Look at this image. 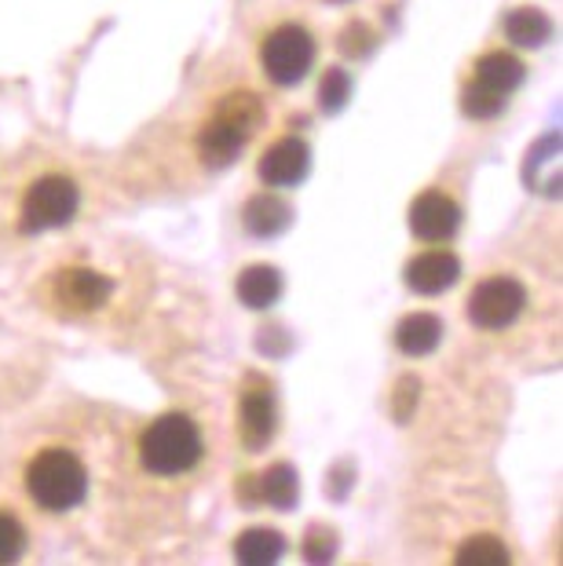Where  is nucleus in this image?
Masks as SVG:
<instances>
[{"mask_svg":"<svg viewBox=\"0 0 563 566\" xmlns=\"http://www.w3.org/2000/svg\"><path fill=\"white\" fill-rule=\"evenodd\" d=\"M315 63V41L304 27H279L260 48V66L274 84H301Z\"/></svg>","mask_w":563,"mask_h":566,"instance_id":"5","label":"nucleus"},{"mask_svg":"<svg viewBox=\"0 0 563 566\" xmlns=\"http://www.w3.org/2000/svg\"><path fill=\"white\" fill-rule=\"evenodd\" d=\"M201 457V431L187 413H165L139 436V464L150 475H184Z\"/></svg>","mask_w":563,"mask_h":566,"instance_id":"1","label":"nucleus"},{"mask_svg":"<svg viewBox=\"0 0 563 566\" xmlns=\"http://www.w3.org/2000/svg\"><path fill=\"white\" fill-rule=\"evenodd\" d=\"M111 293H114V282L92 268H66V271H59L52 282L55 304L66 311H77V315L100 311L106 300H111Z\"/></svg>","mask_w":563,"mask_h":566,"instance_id":"7","label":"nucleus"},{"mask_svg":"<svg viewBox=\"0 0 563 566\" xmlns=\"http://www.w3.org/2000/svg\"><path fill=\"white\" fill-rule=\"evenodd\" d=\"M27 552V530L11 512H0V563H15Z\"/></svg>","mask_w":563,"mask_h":566,"instance_id":"20","label":"nucleus"},{"mask_svg":"<svg viewBox=\"0 0 563 566\" xmlns=\"http://www.w3.org/2000/svg\"><path fill=\"white\" fill-rule=\"evenodd\" d=\"M238 424H242L246 450H263L274 439L279 413H274V399L268 388H253L242 395V402H238Z\"/></svg>","mask_w":563,"mask_h":566,"instance_id":"12","label":"nucleus"},{"mask_svg":"<svg viewBox=\"0 0 563 566\" xmlns=\"http://www.w3.org/2000/svg\"><path fill=\"white\" fill-rule=\"evenodd\" d=\"M311 168V150L304 139H279L274 147L263 150V158L257 165V176L268 187H296Z\"/></svg>","mask_w":563,"mask_h":566,"instance_id":"10","label":"nucleus"},{"mask_svg":"<svg viewBox=\"0 0 563 566\" xmlns=\"http://www.w3.org/2000/svg\"><path fill=\"white\" fill-rule=\"evenodd\" d=\"M374 30H366V27H358V22H355V27H347L344 33H341V52L344 55H366L369 52V48H374Z\"/></svg>","mask_w":563,"mask_h":566,"instance_id":"22","label":"nucleus"},{"mask_svg":"<svg viewBox=\"0 0 563 566\" xmlns=\"http://www.w3.org/2000/svg\"><path fill=\"white\" fill-rule=\"evenodd\" d=\"M234 293L249 311H268L274 300L282 296V274L268 268V263H253V268H246L238 274Z\"/></svg>","mask_w":563,"mask_h":566,"instance_id":"14","label":"nucleus"},{"mask_svg":"<svg viewBox=\"0 0 563 566\" xmlns=\"http://www.w3.org/2000/svg\"><path fill=\"white\" fill-rule=\"evenodd\" d=\"M242 220H246V231L249 234L274 238V234H282L285 227L293 223V209L279 195H257L253 201L246 205Z\"/></svg>","mask_w":563,"mask_h":566,"instance_id":"15","label":"nucleus"},{"mask_svg":"<svg viewBox=\"0 0 563 566\" xmlns=\"http://www.w3.org/2000/svg\"><path fill=\"white\" fill-rule=\"evenodd\" d=\"M347 95H352V81L344 77V70H326V77H322L319 84V103H322V111H330V114H337L341 106L347 103Z\"/></svg>","mask_w":563,"mask_h":566,"instance_id":"21","label":"nucleus"},{"mask_svg":"<svg viewBox=\"0 0 563 566\" xmlns=\"http://www.w3.org/2000/svg\"><path fill=\"white\" fill-rule=\"evenodd\" d=\"M526 307V289L523 282L498 274V279H483L469 296V318L479 329H505Z\"/></svg>","mask_w":563,"mask_h":566,"instance_id":"6","label":"nucleus"},{"mask_svg":"<svg viewBox=\"0 0 563 566\" xmlns=\"http://www.w3.org/2000/svg\"><path fill=\"white\" fill-rule=\"evenodd\" d=\"M458 279H461V260L453 256V252H442V249L421 252V256H414L410 263H406V285L421 296L447 293Z\"/></svg>","mask_w":563,"mask_h":566,"instance_id":"11","label":"nucleus"},{"mask_svg":"<svg viewBox=\"0 0 563 566\" xmlns=\"http://www.w3.org/2000/svg\"><path fill=\"white\" fill-rule=\"evenodd\" d=\"M282 552H285V537L279 530H268V526L246 530V534H238L234 541V559L246 566H271L282 559Z\"/></svg>","mask_w":563,"mask_h":566,"instance_id":"16","label":"nucleus"},{"mask_svg":"<svg viewBox=\"0 0 563 566\" xmlns=\"http://www.w3.org/2000/svg\"><path fill=\"white\" fill-rule=\"evenodd\" d=\"M81 190L70 176H41L38 184H30L27 198H22L19 227L22 234H41L66 227L77 216Z\"/></svg>","mask_w":563,"mask_h":566,"instance_id":"4","label":"nucleus"},{"mask_svg":"<svg viewBox=\"0 0 563 566\" xmlns=\"http://www.w3.org/2000/svg\"><path fill=\"white\" fill-rule=\"evenodd\" d=\"M249 132L246 125H238L234 117H227L223 111L212 114V122L209 125H201L198 132V158L212 165V168H223V165H231L238 154L246 150V143H249Z\"/></svg>","mask_w":563,"mask_h":566,"instance_id":"9","label":"nucleus"},{"mask_svg":"<svg viewBox=\"0 0 563 566\" xmlns=\"http://www.w3.org/2000/svg\"><path fill=\"white\" fill-rule=\"evenodd\" d=\"M523 77H526V66L512 52L483 55L472 70V81L465 84V92H461V111L476 117V122L498 117L505 111L509 95L523 84Z\"/></svg>","mask_w":563,"mask_h":566,"instance_id":"3","label":"nucleus"},{"mask_svg":"<svg viewBox=\"0 0 563 566\" xmlns=\"http://www.w3.org/2000/svg\"><path fill=\"white\" fill-rule=\"evenodd\" d=\"M505 38L517 48H542L553 38V22L542 8H517L505 19Z\"/></svg>","mask_w":563,"mask_h":566,"instance_id":"17","label":"nucleus"},{"mask_svg":"<svg viewBox=\"0 0 563 566\" xmlns=\"http://www.w3.org/2000/svg\"><path fill=\"white\" fill-rule=\"evenodd\" d=\"M330 4H344V0H330Z\"/></svg>","mask_w":563,"mask_h":566,"instance_id":"24","label":"nucleus"},{"mask_svg":"<svg viewBox=\"0 0 563 566\" xmlns=\"http://www.w3.org/2000/svg\"><path fill=\"white\" fill-rule=\"evenodd\" d=\"M260 501H268L271 509H293L301 501V479L290 464H271L268 472L260 475Z\"/></svg>","mask_w":563,"mask_h":566,"instance_id":"18","label":"nucleus"},{"mask_svg":"<svg viewBox=\"0 0 563 566\" xmlns=\"http://www.w3.org/2000/svg\"><path fill=\"white\" fill-rule=\"evenodd\" d=\"M442 340V322L428 311H417V315H406L395 329V347L410 358H425L432 355Z\"/></svg>","mask_w":563,"mask_h":566,"instance_id":"13","label":"nucleus"},{"mask_svg":"<svg viewBox=\"0 0 563 566\" xmlns=\"http://www.w3.org/2000/svg\"><path fill=\"white\" fill-rule=\"evenodd\" d=\"M27 490L44 512H70L88 497V472L77 453L41 450L27 468Z\"/></svg>","mask_w":563,"mask_h":566,"instance_id":"2","label":"nucleus"},{"mask_svg":"<svg viewBox=\"0 0 563 566\" xmlns=\"http://www.w3.org/2000/svg\"><path fill=\"white\" fill-rule=\"evenodd\" d=\"M509 548L494 534H476L458 548V566H505Z\"/></svg>","mask_w":563,"mask_h":566,"instance_id":"19","label":"nucleus"},{"mask_svg":"<svg viewBox=\"0 0 563 566\" xmlns=\"http://www.w3.org/2000/svg\"><path fill=\"white\" fill-rule=\"evenodd\" d=\"M414 402H417V380L414 377H406L399 384V409H395V420H406L414 413Z\"/></svg>","mask_w":563,"mask_h":566,"instance_id":"23","label":"nucleus"},{"mask_svg":"<svg viewBox=\"0 0 563 566\" xmlns=\"http://www.w3.org/2000/svg\"><path fill=\"white\" fill-rule=\"evenodd\" d=\"M458 227H461V205L439 195V190H425L410 205V231L421 242H447V238L458 234Z\"/></svg>","mask_w":563,"mask_h":566,"instance_id":"8","label":"nucleus"}]
</instances>
